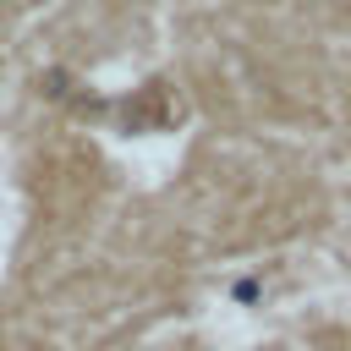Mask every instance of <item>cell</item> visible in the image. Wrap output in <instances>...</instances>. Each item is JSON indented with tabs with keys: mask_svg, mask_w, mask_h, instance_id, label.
<instances>
[{
	"mask_svg": "<svg viewBox=\"0 0 351 351\" xmlns=\"http://www.w3.org/2000/svg\"><path fill=\"white\" fill-rule=\"evenodd\" d=\"M225 296H230V307L252 313V307H263V302H269V285H263L258 274H236V280L225 285Z\"/></svg>",
	"mask_w": 351,
	"mask_h": 351,
	"instance_id": "6da1fadb",
	"label": "cell"
}]
</instances>
